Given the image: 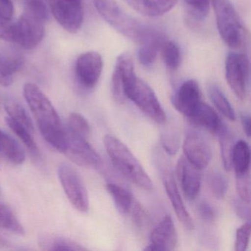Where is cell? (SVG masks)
I'll use <instances>...</instances> for the list:
<instances>
[{"mask_svg": "<svg viewBox=\"0 0 251 251\" xmlns=\"http://www.w3.org/2000/svg\"><path fill=\"white\" fill-rule=\"evenodd\" d=\"M23 94L44 139L52 148L63 152L65 147L66 128L48 97L34 83H27Z\"/></svg>", "mask_w": 251, "mask_h": 251, "instance_id": "1", "label": "cell"}, {"mask_svg": "<svg viewBox=\"0 0 251 251\" xmlns=\"http://www.w3.org/2000/svg\"><path fill=\"white\" fill-rule=\"evenodd\" d=\"M93 2L98 14L110 26L136 43H143L156 30L127 14L115 0H93Z\"/></svg>", "mask_w": 251, "mask_h": 251, "instance_id": "2", "label": "cell"}, {"mask_svg": "<svg viewBox=\"0 0 251 251\" xmlns=\"http://www.w3.org/2000/svg\"><path fill=\"white\" fill-rule=\"evenodd\" d=\"M104 145L114 167L129 181L144 190L153 189V183L139 160L122 141L110 135L104 138Z\"/></svg>", "mask_w": 251, "mask_h": 251, "instance_id": "3", "label": "cell"}, {"mask_svg": "<svg viewBox=\"0 0 251 251\" xmlns=\"http://www.w3.org/2000/svg\"><path fill=\"white\" fill-rule=\"evenodd\" d=\"M217 29L224 43L232 49H239L245 44L246 30L230 0H212Z\"/></svg>", "mask_w": 251, "mask_h": 251, "instance_id": "4", "label": "cell"}, {"mask_svg": "<svg viewBox=\"0 0 251 251\" xmlns=\"http://www.w3.org/2000/svg\"><path fill=\"white\" fill-rule=\"evenodd\" d=\"M44 22L24 13L13 24L0 28V39L16 44L25 50L34 49L45 36Z\"/></svg>", "mask_w": 251, "mask_h": 251, "instance_id": "5", "label": "cell"}, {"mask_svg": "<svg viewBox=\"0 0 251 251\" xmlns=\"http://www.w3.org/2000/svg\"><path fill=\"white\" fill-rule=\"evenodd\" d=\"M124 92L126 98L134 102L141 111L155 123L162 124L166 121L165 112L155 92L136 75L126 83Z\"/></svg>", "mask_w": 251, "mask_h": 251, "instance_id": "6", "label": "cell"}, {"mask_svg": "<svg viewBox=\"0 0 251 251\" xmlns=\"http://www.w3.org/2000/svg\"><path fill=\"white\" fill-rule=\"evenodd\" d=\"M63 153L80 167L87 169H98L102 161L99 154L89 143L87 139L66 128V142Z\"/></svg>", "mask_w": 251, "mask_h": 251, "instance_id": "7", "label": "cell"}, {"mask_svg": "<svg viewBox=\"0 0 251 251\" xmlns=\"http://www.w3.org/2000/svg\"><path fill=\"white\" fill-rule=\"evenodd\" d=\"M61 186L70 203L80 212H86L89 208L87 189L78 173L70 164L63 163L58 169Z\"/></svg>", "mask_w": 251, "mask_h": 251, "instance_id": "8", "label": "cell"}, {"mask_svg": "<svg viewBox=\"0 0 251 251\" xmlns=\"http://www.w3.org/2000/svg\"><path fill=\"white\" fill-rule=\"evenodd\" d=\"M227 84L239 100L245 99L250 76L249 58L243 53L230 52L225 63Z\"/></svg>", "mask_w": 251, "mask_h": 251, "instance_id": "9", "label": "cell"}, {"mask_svg": "<svg viewBox=\"0 0 251 251\" xmlns=\"http://www.w3.org/2000/svg\"><path fill=\"white\" fill-rule=\"evenodd\" d=\"M52 15L67 31L77 33L83 22V0H48Z\"/></svg>", "mask_w": 251, "mask_h": 251, "instance_id": "10", "label": "cell"}, {"mask_svg": "<svg viewBox=\"0 0 251 251\" xmlns=\"http://www.w3.org/2000/svg\"><path fill=\"white\" fill-rule=\"evenodd\" d=\"M103 68L102 56L95 51L84 52L77 59L75 68L76 80L81 87L93 89L99 81Z\"/></svg>", "mask_w": 251, "mask_h": 251, "instance_id": "11", "label": "cell"}, {"mask_svg": "<svg viewBox=\"0 0 251 251\" xmlns=\"http://www.w3.org/2000/svg\"><path fill=\"white\" fill-rule=\"evenodd\" d=\"M183 150L186 159L200 170L205 168L211 161L209 142L197 130H192L187 133L183 142Z\"/></svg>", "mask_w": 251, "mask_h": 251, "instance_id": "12", "label": "cell"}, {"mask_svg": "<svg viewBox=\"0 0 251 251\" xmlns=\"http://www.w3.org/2000/svg\"><path fill=\"white\" fill-rule=\"evenodd\" d=\"M177 244V233L173 218L167 215L152 230L146 251H174Z\"/></svg>", "mask_w": 251, "mask_h": 251, "instance_id": "13", "label": "cell"}, {"mask_svg": "<svg viewBox=\"0 0 251 251\" xmlns=\"http://www.w3.org/2000/svg\"><path fill=\"white\" fill-rule=\"evenodd\" d=\"M175 108L189 118L195 108L202 102L199 84L195 80L182 83L172 99Z\"/></svg>", "mask_w": 251, "mask_h": 251, "instance_id": "14", "label": "cell"}, {"mask_svg": "<svg viewBox=\"0 0 251 251\" xmlns=\"http://www.w3.org/2000/svg\"><path fill=\"white\" fill-rule=\"evenodd\" d=\"M135 75L134 63L131 55L129 53L119 55L113 72L111 86L113 96L120 103L124 102L126 99L124 93L126 83Z\"/></svg>", "mask_w": 251, "mask_h": 251, "instance_id": "15", "label": "cell"}, {"mask_svg": "<svg viewBox=\"0 0 251 251\" xmlns=\"http://www.w3.org/2000/svg\"><path fill=\"white\" fill-rule=\"evenodd\" d=\"M201 170L191 164L184 155L177 161V177L184 196L189 201L195 200L201 191Z\"/></svg>", "mask_w": 251, "mask_h": 251, "instance_id": "16", "label": "cell"}, {"mask_svg": "<svg viewBox=\"0 0 251 251\" xmlns=\"http://www.w3.org/2000/svg\"><path fill=\"white\" fill-rule=\"evenodd\" d=\"M162 179L166 193L170 199L177 219L186 229L192 230L194 227L193 221L185 207L178 188L175 181L173 172L168 170V167L164 169V171L162 170Z\"/></svg>", "mask_w": 251, "mask_h": 251, "instance_id": "17", "label": "cell"}, {"mask_svg": "<svg viewBox=\"0 0 251 251\" xmlns=\"http://www.w3.org/2000/svg\"><path fill=\"white\" fill-rule=\"evenodd\" d=\"M24 58L15 50H0V85L8 87L12 84L14 75L21 70Z\"/></svg>", "mask_w": 251, "mask_h": 251, "instance_id": "18", "label": "cell"}, {"mask_svg": "<svg viewBox=\"0 0 251 251\" xmlns=\"http://www.w3.org/2000/svg\"><path fill=\"white\" fill-rule=\"evenodd\" d=\"M189 119L194 124L215 135H218L224 126L216 111L202 101L189 116Z\"/></svg>", "mask_w": 251, "mask_h": 251, "instance_id": "19", "label": "cell"}, {"mask_svg": "<svg viewBox=\"0 0 251 251\" xmlns=\"http://www.w3.org/2000/svg\"><path fill=\"white\" fill-rule=\"evenodd\" d=\"M125 2L142 15L157 17L170 12L178 0H125Z\"/></svg>", "mask_w": 251, "mask_h": 251, "instance_id": "20", "label": "cell"}, {"mask_svg": "<svg viewBox=\"0 0 251 251\" xmlns=\"http://www.w3.org/2000/svg\"><path fill=\"white\" fill-rule=\"evenodd\" d=\"M164 42L162 33L155 30L143 43L141 44L142 46L137 53L139 62L145 67L152 65Z\"/></svg>", "mask_w": 251, "mask_h": 251, "instance_id": "21", "label": "cell"}, {"mask_svg": "<svg viewBox=\"0 0 251 251\" xmlns=\"http://www.w3.org/2000/svg\"><path fill=\"white\" fill-rule=\"evenodd\" d=\"M0 155L17 165L23 164L25 160V154L18 142L2 130H0Z\"/></svg>", "mask_w": 251, "mask_h": 251, "instance_id": "22", "label": "cell"}, {"mask_svg": "<svg viewBox=\"0 0 251 251\" xmlns=\"http://www.w3.org/2000/svg\"><path fill=\"white\" fill-rule=\"evenodd\" d=\"M40 248L43 251H86V248L80 244L62 236L53 235H42L39 239Z\"/></svg>", "mask_w": 251, "mask_h": 251, "instance_id": "23", "label": "cell"}, {"mask_svg": "<svg viewBox=\"0 0 251 251\" xmlns=\"http://www.w3.org/2000/svg\"><path fill=\"white\" fill-rule=\"evenodd\" d=\"M231 167L236 175L250 173L251 151L245 141L239 140L234 144L231 156Z\"/></svg>", "mask_w": 251, "mask_h": 251, "instance_id": "24", "label": "cell"}, {"mask_svg": "<svg viewBox=\"0 0 251 251\" xmlns=\"http://www.w3.org/2000/svg\"><path fill=\"white\" fill-rule=\"evenodd\" d=\"M188 23L198 25L208 17L210 9V0H183Z\"/></svg>", "mask_w": 251, "mask_h": 251, "instance_id": "25", "label": "cell"}, {"mask_svg": "<svg viewBox=\"0 0 251 251\" xmlns=\"http://www.w3.org/2000/svg\"><path fill=\"white\" fill-rule=\"evenodd\" d=\"M106 189L111 195L116 208L120 214H127L133 208V196L127 189L113 183H108Z\"/></svg>", "mask_w": 251, "mask_h": 251, "instance_id": "26", "label": "cell"}, {"mask_svg": "<svg viewBox=\"0 0 251 251\" xmlns=\"http://www.w3.org/2000/svg\"><path fill=\"white\" fill-rule=\"evenodd\" d=\"M208 91L211 102L217 110L230 121H234L236 120L234 109L220 88L216 85L211 84L208 86Z\"/></svg>", "mask_w": 251, "mask_h": 251, "instance_id": "27", "label": "cell"}, {"mask_svg": "<svg viewBox=\"0 0 251 251\" xmlns=\"http://www.w3.org/2000/svg\"><path fill=\"white\" fill-rule=\"evenodd\" d=\"M5 109L9 118L20 123L31 133L34 132V126L30 116L21 103L14 100H10L5 102Z\"/></svg>", "mask_w": 251, "mask_h": 251, "instance_id": "28", "label": "cell"}, {"mask_svg": "<svg viewBox=\"0 0 251 251\" xmlns=\"http://www.w3.org/2000/svg\"><path fill=\"white\" fill-rule=\"evenodd\" d=\"M0 228L17 235H24L25 233L24 227L14 211L2 202H0Z\"/></svg>", "mask_w": 251, "mask_h": 251, "instance_id": "29", "label": "cell"}, {"mask_svg": "<svg viewBox=\"0 0 251 251\" xmlns=\"http://www.w3.org/2000/svg\"><path fill=\"white\" fill-rule=\"evenodd\" d=\"M5 121H6L8 127L18 136L19 139L25 145L26 148L30 151V152H31L33 155L39 156V150L37 144L36 143L33 136H32L33 133H31L28 129L26 128L20 123L14 121L8 117L5 118Z\"/></svg>", "mask_w": 251, "mask_h": 251, "instance_id": "30", "label": "cell"}, {"mask_svg": "<svg viewBox=\"0 0 251 251\" xmlns=\"http://www.w3.org/2000/svg\"><path fill=\"white\" fill-rule=\"evenodd\" d=\"M220 137V152L223 160V167L226 171L231 170V156L233 152L234 142L231 133L226 126H223V128L218 133Z\"/></svg>", "mask_w": 251, "mask_h": 251, "instance_id": "31", "label": "cell"}, {"mask_svg": "<svg viewBox=\"0 0 251 251\" xmlns=\"http://www.w3.org/2000/svg\"><path fill=\"white\" fill-rule=\"evenodd\" d=\"M161 55L164 64L170 71H176L180 64V48L176 42H164L161 47Z\"/></svg>", "mask_w": 251, "mask_h": 251, "instance_id": "32", "label": "cell"}, {"mask_svg": "<svg viewBox=\"0 0 251 251\" xmlns=\"http://www.w3.org/2000/svg\"><path fill=\"white\" fill-rule=\"evenodd\" d=\"M207 183L210 190L217 199H222L226 196L228 183L226 177L220 172H210L207 176Z\"/></svg>", "mask_w": 251, "mask_h": 251, "instance_id": "33", "label": "cell"}, {"mask_svg": "<svg viewBox=\"0 0 251 251\" xmlns=\"http://www.w3.org/2000/svg\"><path fill=\"white\" fill-rule=\"evenodd\" d=\"M68 127L70 130L88 139L91 133L90 126L86 119L79 113H71L68 117Z\"/></svg>", "mask_w": 251, "mask_h": 251, "instance_id": "34", "label": "cell"}, {"mask_svg": "<svg viewBox=\"0 0 251 251\" xmlns=\"http://www.w3.org/2000/svg\"><path fill=\"white\" fill-rule=\"evenodd\" d=\"M25 13L39 19L44 23L49 17L48 5L45 0H25Z\"/></svg>", "mask_w": 251, "mask_h": 251, "instance_id": "35", "label": "cell"}, {"mask_svg": "<svg viewBox=\"0 0 251 251\" xmlns=\"http://www.w3.org/2000/svg\"><path fill=\"white\" fill-rule=\"evenodd\" d=\"M236 191L240 200L249 203L251 202V176L250 173L236 175Z\"/></svg>", "mask_w": 251, "mask_h": 251, "instance_id": "36", "label": "cell"}, {"mask_svg": "<svg viewBox=\"0 0 251 251\" xmlns=\"http://www.w3.org/2000/svg\"><path fill=\"white\" fill-rule=\"evenodd\" d=\"M250 237H251V224H250V221H248L236 230L235 251H245L249 244Z\"/></svg>", "mask_w": 251, "mask_h": 251, "instance_id": "37", "label": "cell"}, {"mask_svg": "<svg viewBox=\"0 0 251 251\" xmlns=\"http://www.w3.org/2000/svg\"><path fill=\"white\" fill-rule=\"evenodd\" d=\"M14 15V5L11 0H0V23L11 21Z\"/></svg>", "mask_w": 251, "mask_h": 251, "instance_id": "38", "label": "cell"}, {"mask_svg": "<svg viewBox=\"0 0 251 251\" xmlns=\"http://www.w3.org/2000/svg\"><path fill=\"white\" fill-rule=\"evenodd\" d=\"M162 145L167 153L174 155L178 150L179 140L174 135H164L162 138Z\"/></svg>", "mask_w": 251, "mask_h": 251, "instance_id": "39", "label": "cell"}, {"mask_svg": "<svg viewBox=\"0 0 251 251\" xmlns=\"http://www.w3.org/2000/svg\"><path fill=\"white\" fill-rule=\"evenodd\" d=\"M198 214L200 217L206 222H213L216 217L214 208L206 202H202L198 205Z\"/></svg>", "mask_w": 251, "mask_h": 251, "instance_id": "40", "label": "cell"}, {"mask_svg": "<svg viewBox=\"0 0 251 251\" xmlns=\"http://www.w3.org/2000/svg\"><path fill=\"white\" fill-rule=\"evenodd\" d=\"M249 203L244 202L242 200L235 201L234 206L237 214L245 220H250V208L248 205ZM250 221V220H249Z\"/></svg>", "mask_w": 251, "mask_h": 251, "instance_id": "41", "label": "cell"}, {"mask_svg": "<svg viewBox=\"0 0 251 251\" xmlns=\"http://www.w3.org/2000/svg\"><path fill=\"white\" fill-rule=\"evenodd\" d=\"M240 119L244 131H245V134L248 136V137H250L251 132V117L248 113H241Z\"/></svg>", "mask_w": 251, "mask_h": 251, "instance_id": "42", "label": "cell"}, {"mask_svg": "<svg viewBox=\"0 0 251 251\" xmlns=\"http://www.w3.org/2000/svg\"><path fill=\"white\" fill-rule=\"evenodd\" d=\"M7 242L4 240L3 239L0 237V246H3V245H6Z\"/></svg>", "mask_w": 251, "mask_h": 251, "instance_id": "43", "label": "cell"}, {"mask_svg": "<svg viewBox=\"0 0 251 251\" xmlns=\"http://www.w3.org/2000/svg\"><path fill=\"white\" fill-rule=\"evenodd\" d=\"M0 25H1V24H0Z\"/></svg>", "mask_w": 251, "mask_h": 251, "instance_id": "44", "label": "cell"}]
</instances>
